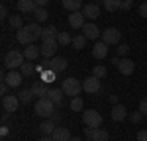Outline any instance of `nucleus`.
Masks as SVG:
<instances>
[{"mask_svg":"<svg viewBox=\"0 0 147 141\" xmlns=\"http://www.w3.org/2000/svg\"><path fill=\"white\" fill-rule=\"evenodd\" d=\"M55 102L53 100H49V98H37L34 102V110H35V114L39 117H51L53 116V112H55Z\"/></svg>","mask_w":147,"mask_h":141,"instance_id":"1","label":"nucleus"},{"mask_svg":"<svg viewBox=\"0 0 147 141\" xmlns=\"http://www.w3.org/2000/svg\"><path fill=\"white\" fill-rule=\"evenodd\" d=\"M24 63H26V57H24V51H18V49H12L4 55V67L10 70L20 69Z\"/></svg>","mask_w":147,"mask_h":141,"instance_id":"2","label":"nucleus"},{"mask_svg":"<svg viewBox=\"0 0 147 141\" xmlns=\"http://www.w3.org/2000/svg\"><path fill=\"white\" fill-rule=\"evenodd\" d=\"M61 88H63V92L67 94V96L75 98V96H79L80 90H82V82H79L75 77H69V79H65V81H63Z\"/></svg>","mask_w":147,"mask_h":141,"instance_id":"3","label":"nucleus"},{"mask_svg":"<svg viewBox=\"0 0 147 141\" xmlns=\"http://www.w3.org/2000/svg\"><path fill=\"white\" fill-rule=\"evenodd\" d=\"M120 39H122V34H120L118 28H106V30L102 32V41L108 47L110 45H120Z\"/></svg>","mask_w":147,"mask_h":141,"instance_id":"4","label":"nucleus"},{"mask_svg":"<svg viewBox=\"0 0 147 141\" xmlns=\"http://www.w3.org/2000/svg\"><path fill=\"white\" fill-rule=\"evenodd\" d=\"M82 120H84V126H88V128H100L102 126V116L96 110H84Z\"/></svg>","mask_w":147,"mask_h":141,"instance_id":"5","label":"nucleus"},{"mask_svg":"<svg viewBox=\"0 0 147 141\" xmlns=\"http://www.w3.org/2000/svg\"><path fill=\"white\" fill-rule=\"evenodd\" d=\"M84 133H86V139L88 141H108V131H104L100 128H84Z\"/></svg>","mask_w":147,"mask_h":141,"instance_id":"6","label":"nucleus"},{"mask_svg":"<svg viewBox=\"0 0 147 141\" xmlns=\"http://www.w3.org/2000/svg\"><path fill=\"white\" fill-rule=\"evenodd\" d=\"M2 79H4V82H6L8 86L18 88V86L22 84V81H24V75H22V70H8Z\"/></svg>","mask_w":147,"mask_h":141,"instance_id":"7","label":"nucleus"},{"mask_svg":"<svg viewBox=\"0 0 147 141\" xmlns=\"http://www.w3.org/2000/svg\"><path fill=\"white\" fill-rule=\"evenodd\" d=\"M20 106V98L14 96V94H8V96H2V110L4 112H16Z\"/></svg>","mask_w":147,"mask_h":141,"instance_id":"8","label":"nucleus"},{"mask_svg":"<svg viewBox=\"0 0 147 141\" xmlns=\"http://www.w3.org/2000/svg\"><path fill=\"white\" fill-rule=\"evenodd\" d=\"M82 90L88 94H96L100 92V79H96V77H88V79H84V82H82Z\"/></svg>","mask_w":147,"mask_h":141,"instance_id":"9","label":"nucleus"},{"mask_svg":"<svg viewBox=\"0 0 147 141\" xmlns=\"http://www.w3.org/2000/svg\"><path fill=\"white\" fill-rule=\"evenodd\" d=\"M57 47H59V41H43V45H41V57L53 59L57 53Z\"/></svg>","mask_w":147,"mask_h":141,"instance_id":"10","label":"nucleus"},{"mask_svg":"<svg viewBox=\"0 0 147 141\" xmlns=\"http://www.w3.org/2000/svg\"><path fill=\"white\" fill-rule=\"evenodd\" d=\"M16 41L28 47V45H32V43H34L35 39H34V35L30 34V30H28V28L24 26L22 30H18V34H16Z\"/></svg>","mask_w":147,"mask_h":141,"instance_id":"11","label":"nucleus"},{"mask_svg":"<svg viewBox=\"0 0 147 141\" xmlns=\"http://www.w3.org/2000/svg\"><path fill=\"white\" fill-rule=\"evenodd\" d=\"M63 96H65V92H63V88H59V86H51V88H49V92H47V98H49V100H53L59 108L65 104V102H63Z\"/></svg>","mask_w":147,"mask_h":141,"instance_id":"12","label":"nucleus"},{"mask_svg":"<svg viewBox=\"0 0 147 141\" xmlns=\"http://www.w3.org/2000/svg\"><path fill=\"white\" fill-rule=\"evenodd\" d=\"M82 16L86 18V20H96L98 16H100V6L98 4H86V6H82Z\"/></svg>","mask_w":147,"mask_h":141,"instance_id":"13","label":"nucleus"},{"mask_svg":"<svg viewBox=\"0 0 147 141\" xmlns=\"http://www.w3.org/2000/svg\"><path fill=\"white\" fill-rule=\"evenodd\" d=\"M118 70L124 75V77H129V75H134V70H136V63L131 61V59H122L120 61V65H118Z\"/></svg>","mask_w":147,"mask_h":141,"instance_id":"14","label":"nucleus"},{"mask_svg":"<svg viewBox=\"0 0 147 141\" xmlns=\"http://www.w3.org/2000/svg\"><path fill=\"white\" fill-rule=\"evenodd\" d=\"M24 57H26V61H32V63H34L35 59L41 57V47H37L35 43L28 45L26 49H24Z\"/></svg>","mask_w":147,"mask_h":141,"instance_id":"15","label":"nucleus"},{"mask_svg":"<svg viewBox=\"0 0 147 141\" xmlns=\"http://www.w3.org/2000/svg\"><path fill=\"white\" fill-rule=\"evenodd\" d=\"M32 92H34L35 100H37V98H45L47 92H49V88H47V82H45V81H37L35 84H32Z\"/></svg>","mask_w":147,"mask_h":141,"instance_id":"16","label":"nucleus"},{"mask_svg":"<svg viewBox=\"0 0 147 141\" xmlns=\"http://www.w3.org/2000/svg\"><path fill=\"white\" fill-rule=\"evenodd\" d=\"M82 35L86 39H98L100 37V30H98L96 23H84L82 26Z\"/></svg>","mask_w":147,"mask_h":141,"instance_id":"17","label":"nucleus"},{"mask_svg":"<svg viewBox=\"0 0 147 141\" xmlns=\"http://www.w3.org/2000/svg\"><path fill=\"white\" fill-rule=\"evenodd\" d=\"M112 120L114 122H124L125 117H127V110H125V106L124 104H114L112 108Z\"/></svg>","mask_w":147,"mask_h":141,"instance_id":"18","label":"nucleus"},{"mask_svg":"<svg viewBox=\"0 0 147 141\" xmlns=\"http://www.w3.org/2000/svg\"><path fill=\"white\" fill-rule=\"evenodd\" d=\"M108 55V45L104 41H96L94 47H92V57L94 59H106Z\"/></svg>","mask_w":147,"mask_h":141,"instance_id":"19","label":"nucleus"},{"mask_svg":"<svg viewBox=\"0 0 147 141\" xmlns=\"http://www.w3.org/2000/svg\"><path fill=\"white\" fill-rule=\"evenodd\" d=\"M59 30H57L55 26H47L43 28V32H41V39L43 41H57V37H59Z\"/></svg>","mask_w":147,"mask_h":141,"instance_id":"20","label":"nucleus"},{"mask_svg":"<svg viewBox=\"0 0 147 141\" xmlns=\"http://www.w3.org/2000/svg\"><path fill=\"white\" fill-rule=\"evenodd\" d=\"M84 20H86V18L82 16V12H71V14H69V26L75 28V30H77V28H82V26H84Z\"/></svg>","mask_w":147,"mask_h":141,"instance_id":"21","label":"nucleus"},{"mask_svg":"<svg viewBox=\"0 0 147 141\" xmlns=\"http://www.w3.org/2000/svg\"><path fill=\"white\" fill-rule=\"evenodd\" d=\"M67 69V59L65 57H59V55H55V57L51 59V70L53 73H63V70Z\"/></svg>","mask_w":147,"mask_h":141,"instance_id":"22","label":"nucleus"},{"mask_svg":"<svg viewBox=\"0 0 147 141\" xmlns=\"http://www.w3.org/2000/svg\"><path fill=\"white\" fill-rule=\"evenodd\" d=\"M35 8H37V4L34 0H18V10L24 14H34Z\"/></svg>","mask_w":147,"mask_h":141,"instance_id":"23","label":"nucleus"},{"mask_svg":"<svg viewBox=\"0 0 147 141\" xmlns=\"http://www.w3.org/2000/svg\"><path fill=\"white\" fill-rule=\"evenodd\" d=\"M57 129V124L51 120V117H47L41 122V126H39V131L43 133V135H53V131Z\"/></svg>","mask_w":147,"mask_h":141,"instance_id":"24","label":"nucleus"},{"mask_svg":"<svg viewBox=\"0 0 147 141\" xmlns=\"http://www.w3.org/2000/svg\"><path fill=\"white\" fill-rule=\"evenodd\" d=\"M55 141H71V131H69L67 128H57L55 131H53V135H51Z\"/></svg>","mask_w":147,"mask_h":141,"instance_id":"25","label":"nucleus"},{"mask_svg":"<svg viewBox=\"0 0 147 141\" xmlns=\"http://www.w3.org/2000/svg\"><path fill=\"white\" fill-rule=\"evenodd\" d=\"M63 8H67L69 12H80L82 0H63Z\"/></svg>","mask_w":147,"mask_h":141,"instance_id":"26","label":"nucleus"},{"mask_svg":"<svg viewBox=\"0 0 147 141\" xmlns=\"http://www.w3.org/2000/svg\"><path fill=\"white\" fill-rule=\"evenodd\" d=\"M18 98H20V102H32L35 98L34 92H32V86H30V88H22V90L18 92Z\"/></svg>","mask_w":147,"mask_h":141,"instance_id":"27","label":"nucleus"},{"mask_svg":"<svg viewBox=\"0 0 147 141\" xmlns=\"http://www.w3.org/2000/svg\"><path fill=\"white\" fill-rule=\"evenodd\" d=\"M102 4H104V8L108 12H116V10H120L122 0H102Z\"/></svg>","mask_w":147,"mask_h":141,"instance_id":"28","label":"nucleus"},{"mask_svg":"<svg viewBox=\"0 0 147 141\" xmlns=\"http://www.w3.org/2000/svg\"><path fill=\"white\" fill-rule=\"evenodd\" d=\"M26 28L30 30V34L34 35V39H41V32H43V30H41L39 23H28Z\"/></svg>","mask_w":147,"mask_h":141,"instance_id":"29","label":"nucleus"},{"mask_svg":"<svg viewBox=\"0 0 147 141\" xmlns=\"http://www.w3.org/2000/svg\"><path fill=\"white\" fill-rule=\"evenodd\" d=\"M34 18H35V22H45L47 18H49V14H47L45 8H41V6H37L34 12Z\"/></svg>","mask_w":147,"mask_h":141,"instance_id":"30","label":"nucleus"},{"mask_svg":"<svg viewBox=\"0 0 147 141\" xmlns=\"http://www.w3.org/2000/svg\"><path fill=\"white\" fill-rule=\"evenodd\" d=\"M20 70H22V75H24V77H32V75H34V73H35L37 69H35L34 65H32V61H26L22 67H20Z\"/></svg>","mask_w":147,"mask_h":141,"instance_id":"31","label":"nucleus"},{"mask_svg":"<svg viewBox=\"0 0 147 141\" xmlns=\"http://www.w3.org/2000/svg\"><path fill=\"white\" fill-rule=\"evenodd\" d=\"M82 106H84V102H82V98H79V96L71 98V104H69V108H71L73 112H80V110H82Z\"/></svg>","mask_w":147,"mask_h":141,"instance_id":"32","label":"nucleus"},{"mask_svg":"<svg viewBox=\"0 0 147 141\" xmlns=\"http://www.w3.org/2000/svg\"><path fill=\"white\" fill-rule=\"evenodd\" d=\"M84 45H86V37H84L82 34L73 37V47H75V49H82Z\"/></svg>","mask_w":147,"mask_h":141,"instance_id":"33","label":"nucleus"},{"mask_svg":"<svg viewBox=\"0 0 147 141\" xmlns=\"http://www.w3.org/2000/svg\"><path fill=\"white\" fill-rule=\"evenodd\" d=\"M57 41H59V45H71V43H73V37H71L67 32H61L59 37H57Z\"/></svg>","mask_w":147,"mask_h":141,"instance_id":"34","label":"nucleus"},{"mask_svg":"<svg viewBox=\"0 0 147 141\" xmlns=\"http://www.w3.org/2000/svg\"><path fill=\"white\" fill-rule=\"evenodd\" d=\"M8 23H10L12 28H14V30H22L24 26H22V18H20V16H10V18H8Z\"/></svg>","mask_w":147,"mask_h":141,"instance_id":"35","label":"nucleus"},{"mask_svg":"<svg viewBox=\"0 0 147 141\" xmlns=\"http://www.w3.org/2000/svg\"><path fill=\"white\" fill-rule=\"evenodd\" d=\"M106 67H102V65H96L94 69H92V77H96V79H104L106 77Z\"/></svg>","mask_w":147,"mask_h":141,"instance_id":"36","label":"nucleus"},{"mask_svg":"<svg viewBox=\"0 0 147 141\" xmlns=\"http://www.w3.org/2000/svg\"><path fill=\"white\" fill-rule=\"evenodd\" d=\"M141 120H143V114H141L139 110H136V112H134V114L129 116V122H131V124H139Z\"/></svg>","mask_w":147,"mask_h":141,"instance_id":"37","label":"nucleus"},{"mask_svg":"<svg viewBox=\"0 0 147 141\" xmlns=\"http://www.w3.org/2000/svg\"><path fill=\"white\" fill-rule=\"evenodd\" d=\"M137 12H139L141 18H147V2H141V4L137 6Z\"/></svg>","mask_w":147,"mask_h":141,"instance_id":"38","label":"nucleus"},{"mask_svg":"<svg viewBox=\"0 0 147 141\" xmlns=\"http://www.w3.org/2000/svg\"><path fill=\"white\" fill-rule=\"evenodd\" d=\"M139 112H141L143 116H147V96L139 100Z\"/></svg>","mask_w":147,"mask_h":141,"instance_id":"39","label":"nucleus"},{"mask_svg":"<svg viewBox=\"0 0 147 141\" xmlns=\"http://www.w3.org/2000/svg\"><path fill=\"white\" fill-rule=\"evenodd\" d=\"M134 6V0H122V4H120V10H124V12H127L129 8Z\"/></svg>","mask_w":147,"mask_h":141,"instance_id":"40","label":"nucleus"},{"mask_svg":"<svg viewBox=\"0 0 147 141\" xmlns=\"http://www.w3.org/2000/svg\"><path fill=\"white\" fill-rule=\"evenodd\" d=\"M127 51H129V47L125 45V43H120L118 45V55H127Z\"/></svg>","mask_w":147,"mask_h":141,"instance_id":"41","label":"nucleus"},{"mask_svg":"<svg viewBox=\"0 0 147 141\" xmlns=\"http://www.w3.org/2000/svg\"><path fill=\"white\" fill-rule=\"evenodd\" d=\"M53 79H55V73H53V70H49V73H45V75L41 77V81H45V82H51Z\"/></svg>","mask_w":147,"mask_h":141,"instance_id":"42","label":"nucleus"},{"mask_svg":"<svg viewBox=\"0 0 147 141\" xmlns=\"http://www.w3.org/2000/svg\"><path fill=\"white\" fill-rule=\"evenodd\" d=\"M137 141H147V129H139L137 131Z\"/></svg>","mask_w":147,"mask_h":141,"instance_id":"43","label":"nucleus"},{"mask_svg":"<svg viewBox=\"0 0 147 141\" xmlns=\"http://www.w3.org/2000/svg\"><path fill=\"white\" fill-rule=\"evenodd\" d=\"M51 120H53V122H55V124H59V122H61V120H63V116H61V112H53V116H51Z\"/></svg>","mask_w":147,"mask_h":141,"instance_id":"44","label":"nucleus"},{"mask_svg":"<svg viewBox=\"0 0 147 141\" xmlns=\"http://www.w3.org/2000/svg\"><path fill=\"white\" fill-rule=\"evenodd\" d=\"M10 120V112H2V126H6Z\"/></svg>","mask_w":147,"mask_h":141,"instance_id":"45","label":"nucleus"},{"mask_svg":"<svg viewBox=\"0 0 147 141\" xmlns=\"http://www.w3.org/2000/svg\"><path fill=\"white\" fill-rule=\"evenodd\" d=\"M8 88H10V86H8L6 82H4V84L0 86V92H2V96H8Z\"/></svg>","mask_w":147,"mask_h":141,"instance_id":"46","label":"nucleus"},{"mask_svg":"<svg viewBox=\"0 0 147 141\" xmlns=\"http://www.w3.org/2000/svg\"><path fill=\"white\" fill-rule=\"evenodd\" d=\"M0 16H2V20H6V18H8V8H6V6H2V8H0Z\"/></svg>","mask_w":147,"mask_h":141,"instance_id":"47","label":"nucleus"},{"mask_svg":"<svg viewBox=\"0 0 147 141\" xmlns=\"http://www.w3.org/2000/svg\"><path fill=\"white\" fill-rule=\"evenodd\" d=\"M35 4H37V6H41V8H45L47 6V2H49V0H34Z\"/></svg>","mask_w":147,"mask_h":141,"instance_id":"48","label":"nucleus"},{"mask_svg":"<svg viewBox=\"0 0 147 141\" xmlns=\"http://www.w3.org/2000/svg\"><path fill=\"white\" fill-rule=\"evenodd\" d=\"M0 135H2V137H6V135H8V128H6V126H2V129H0Z\"/></svg>","mask_w":147,"mask_h":141,"instance_id":"49","label":"nucleus"},{"mask_svg":"<svg viewBox=\"0 0 147 141\" xmlns=\"http://www.w3.org/2000/svg\"><path fill=\"white\" fill-rule=\"evenodd\" d=\"M39 141H55V139H53L51 135H43V137H41V139H39Z\"/></svg>","mask_w":147,"mask_h":141,"instance_id":"50","label":"nucleus"},{"mask_svg":"<svg viewBox=\"0 0 147 141\" xmlns=\"http://www.w3.org/2000/svg\"><path fill=\"white\" fill-rule=\"evenodd\" d=\"M71 141H80V137H71Z\"/></svg>","mask_w":147,"mask_h":141,"instance_id":"51","label":"nucleus"},{"mask_svg":"<svg viewBox=\"0 0 147 141\" xmlns=\"http://www.w3.org/2000/svg\"><path fill=\"white\" fill-rule=\"evenodd\" d=\"M98 2H102V0H96V2H94V4H98Z\"/></svg>","mask_w":147,"mask_h":141,"instance_id":"52","label":"nucleus"}]
</instances>
